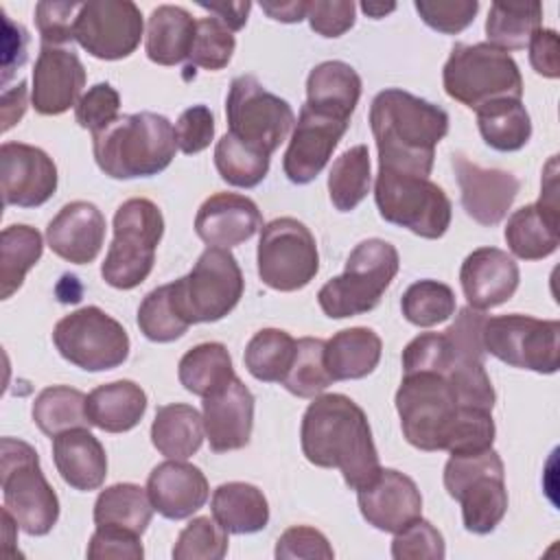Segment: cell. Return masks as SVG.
Returning <instances> with one entry per match:
<instances>
[{
    "instance_id": "1",
    "label": "cell",
    "mask_w": 560,
    "mask_h": 560,
    "mask_svg": "<svg viewBox=\"0 0 560 560\" xmlns=\"http://www.w3.org/2000/svg\"><path fill=\"white\" fill-rule=\"evenodd\" d=\"M304 457L319 468H337L350 490H361L381 472L378 451L365 411L346 394H319L300 427Z\"/></svg>"
},
{
    "instance_id": "2",
    "label": "cell",
    "mask_w": 560,
    "mask_h": 560,
    "mask_svg": "<svg viewBox=\"0 0 560 560\" xmlns=\"http://www.w3.org/2000/svg\"><path fill=\"white\" fill-rule=\"evenodd\" d=\"M370 127L378 149V166L429 177L435 147L448 133V114L400 88L372 98Z\"/></svg>"
},
{
    "instance_id": "3",
    "label": "cell",
    "mask_w": 560,
    "mask_h": 560,
    "mask_svg": "<svg viewBox=\"0 0 560 560\" xmlns=\"http://www.w3.org/2000/svg\"><path fill=\"white\" fill-rule=\"evenodd\" d=\"M92 149L98 168L114 179L151 177L175 158V127L153 112L118 116L109 127L92 133Z\"/></svg>"
},
{
    "instance_id": "4",
    "label": "cell",
    "mask_w": 560,
    "mask_h": 560,
    "mask_svg": "<svg viewBox=\"0 0 560 560\" xmlns=\"http://www.w3.org/2000/svg\"><path fill=\"white\" fill-rule=\"evenodd\" d=\"M400 267L398 249L383 238L361 241L348 256L341 276L317 291L319 308L332 319L372 311Z\"/></svg>"
},
{
    "instance_id": "5",
    "label": "cell",
    "mask_w": 560,
    "mask_h": 560,
    "mask_svg": "<svg viewBox=\"0 0 560 560\" xmlns=\"http://www.w3.org/2000/svg\"><path fill=\"white\" fill-rule=\"evenodd\" d=\"M462 407L444 374L407 372L396 392L405 440L420 451H446Z\"/></svg>"
},
{
    "instance_id": "6",
    "label": "cell",
    "mask_w": 560,
    "mask_h": 560,
    "mask_svg": "<svg viewBox=\"0 0 560 560\" xmlns=\"http://www.w3.org/2000/svg\"><path fill=\"white\" fill-rule=\"evenodd\" d=\"M162 234L164 217L151 199L122 201L114 214V241L101 265L103 280L122 291L142 284L153 269Z\"/></svg>"
},
{
    "instance_id": "7",
    "label": "cell",
    "mask_w": 560,
    "mask_h": 560,
    "mask_svg": "<svg viewBox=\"0 0 560 560\" xmlns=\"http://www.w3.org/2000/svg\"><path fill=\"white\" fill-rule=\"evenodd\" d=\"M442 83L451 98L475 112L490 101L523 96L516 61L488 42L455 44L444 63Z\"/></svg>"
},
{
    "instance_id": "8",
    "label": "cell",
    "mask_w": 560,
    "mask_h": 560,
    "mask_svg": "<svg viewBox=\"0 0 560 560\" xmlns=\"http://www.w3.org/2000/svg\"><path fill=\"white\" fill-rule=\"evenodd\" d=\"M0 486L4 510L28 536L48 534L59 518V499L46 481L37 451L22 440H0Z\"/></svg>"
},
{
    "instance_id": "9",
    "label": "cell",
    "mask_w": 560,
    "mask_h": 560,
    "mask_svg": "<svg viewBox=\"0 0 560 560\" xmlns=\"http://www.w3.org/2000/svg\"><path fill=\"white\" fill-rule=\"evenodd\" d=\"M444 488L462 505L464 527L472 534L494 532L508 512L505 470L494 448L451 455Z\"/></svg>"
},
{
    "instance_id": "10",
    "label": "cell",
    "mask_w": 560,
    "mask_h": 560,
    "mask_svg": "<svg viewBox=\"0 0 560 560\" xmlns=\"http://www.w3.org/2000/svg\"><path fill=\"white\" fill-rule=\"evenodd\" d=\"M245 280L230 249L206 247L195 267L171 282V300L186 324L223 319L241 300Z\"/></svg>"
},
{
    "instance_id": "11",
    "label": "cell",
    "mask_w": 560,
    "mask_h": 560,
    "mask_svg": "<svg viewBox=\"0 0 560 560\" xmlns=\"http://www.w3.org/2000/svg\"><path fill=\"white\" fill-rule=\"evenodd\" d=\"M378 214L422 238H440L451 225V199L429 177L381 168L374 179Z\"/></svg>"
},
{
    "instance_id": "12",
    "label": "cell",
    "mask_w": 560,
    "mask_h": 560,
    "mask_svg": "<svg viewBox=\"0 0 560 560\" xmlns=\"http://www.w3.org/2000/svg\"><path fill=\"white\" fill-rule=\"evenodd\" d=\"M225 116L230 127L228 133L269 158L295 125L291 105L265 90V85L252 74H241L230 83Z\"/></svg>"
},
{
    "instance_id": "13",
    "label": "cell",
    "mask_w": 560,
    "mask_h": 560,
    "mask_svg": "<svg viewBox=\"0 0 560 560\" xmlns=\"http://www.w3.org/2000/svg\"><path fill=\"white\" fill-rule=\"evenodd\" d=\"M59 354L85 372H105L129 357V335L120 322L98 306H83L52 328Z\"/></svg>"
},
{
    "instance_id": "14",
    "label": "cell",
    "mask_w": 560,
    "mask_h": 560,
    "mask_svg": "<svg viewBox=\"0 0 560 560\" xmlns=\"http://www.w3.org/2000/svg\"><path fill=\"white\" fill-rule=\"evenodd\" d=\"M258 278L276 291L304 289L319 271V254L313 232L293 217H280L262 225L258 238Z\"/></svg>"
},
{
    "instance_id": "15",
    "label": "cell",
    "mask_w": 560,
    "mask_h": 560,
    "mask_svg": "<svg viewBox=\"0 0 560 560\" xmlns=\"http://www.w3.org/2000/svg\"><path fill=\"white\" fill-rule=\"evenodd\" d=\"M481 337L483 350L512 368L538 374H553L560 368L558 319H536L521 313L488 317Z\"/></svg>"
},
{
    "instance_id": "16",
    "label": "cell",
    "mask_w": 560,
    "mask_h": 560,
    "mask_svg": "<svg viewBox=\"0 0 560 560\" xmlns=\"http://www.w3.org/2000/svg\"><path fill=\"white\" fill-rule=\"evenodd\" d=\"M142 31V13L131 0L83 2L74 22V39L79 46L105 61L129 57L138 48Z\"/></svg>"
},
{
    "instance_id": "17",
    "label": "cell",
    "mask_w": 560,
    "mask_h": 560,
    "mask_svg": "<svg viewBox=\"0 0 560 560\" xmlns=\"http://www.w3.org/2000/svg\"><path fill=\"white\" fill-rule=\"evenodd\" d=\"M558 177L556 155L545 171L542 192L536 203L514 210L505 225V243L510 252L521 260H540L551 256L560 245L558 234Z\"/></svg>"
},
{
    "instance_id": "18",
    "label": "cell",
    "mask_w": 560,
    "mask_h": 560,
    "mask_svg": "<svg viewBox=\"0 0 560 560\" xmlns=\"http://www.w3.org/2000/svg\"><path fill=\"white\" fill-rule=\"evenodd\" d=\"M348 125L350 120L313 109L304 103L300 109L295 129L291 133L289 147L284 151V160H282L284 175L293 184L313 182L328 164Z\"/></svg>"
},
{
    "instance_id": "19",
    "label": "cell",
    "mask_w": 560,
    "mask_h": 560,
    "mask_svg": "<svg viewBox=\"0 0 560 560\" xmlns=\"http://www.w3.org/2000/svg\"><path fill=\"white\" fill-rule=\"evenodd\" d=\"M0 182L7 206L37 208L57 190V166L39 147L4 142L0 147Z\"/></svg>"
},
{
    "instance_id": "20",
    "label": "cell",
    "mask_w": 560,
    "mask_h": 560,
    "mask_svg": "<svg viewBox=\"0 0 560 560\" xmlns=\"http://www.w3.org/2000/svg\"><path fill=\"white\" fill-rule=\"evenodd\" d=\"M451 162L466 214L486 228L501 223L521 188L518 177L501 168H483L464 153H453Z\"/></svg>"
},
{
    "instance_id": "21",
    "label": "cell",
    "mask_w": 560,
    "mask_h": 560,
    "mask_svg": "<svg viewBox=\"0 0 560 560\" xmlns=\"http://www.w3.org/2000/svg\"><path fill=\"white\" fill-rule=\"evenodd\" d=\"M85 85V68L79 55L63 46L39 48L33 68L31 103L42 116H59L77 107Z\"/></svg>"
},
{
    "instance_id": "22",
    "label": "cell",
    "mask_w": 560,
    "mask_h": 560,
    "mask_svg": "<svg viewBox=\"0 0 560 560\" xmlns=\"http://www.w3.org/2000/svg\"><path fill=\"white\" fill-rule=\"evenodd\" d=\"M361 516L368 525L396 534L422 514V494L411 477L394 468H381L376 479L357 490Z\"/></svg>"
},
{
    "instance_id": "23",
    "label": "cell",
    "mask_w": 560,
    "mask_h": 560,
    "mask_svg": "<svg viewBox=\"0 0 560 560\" xmlns=\"http://www.w3.org/2000/svg\"><path fill=\"white\" fill-rule=\"evenodd\" d=\"M254 394L238 376H234L223 389L203 398V431L214 453L238 451L249 444L254 429Z\"/></svg>"
},
{
    "instance_id": "24",
    "label": "cell",
    "mask_w": 560,
    "mask_h": 560,
    "mask_svg": "<svg viewBox=\"0 0 560 560\" xmlns=\"http://www.w3.org/2000/svg\"><path fill=\"white\" fill-rule=\"evenodd\" d=\"M518 265L499 247L472 249L459 269V284L468 306L488 311L508 302L518 289Z\"/></svg>"
},
{
    "instance_id": "25",
    "label": "cell",
    "mask_w": 560,
    "mask_h": 560,
    "mask_svg": "<svg viewBox=\"0 0 560 560\" xmlns=\"http://www.w3.org/2000/svg\"><path fill=\"white\" fill-rule=\"evenodd\" d=\"M262 230L258 206L238 192L208 197L195 217V232L208 247H236Z\"/></svg>"
},
{
    "instance_id": "26",
    "label": "cell",
    "mask_w": 560,
    "mask_h": 560,
    "mask_svg": "<svg viewBox=\"0 0 560 560\" xmlns=\"http://www.w3.org/2000/svg\"><path fill=\"white\" fill-rule=\"evenodd\" d=\"M147 494L158 514L171 521H182L203 508L210 488L206 475L197 466L184 459H166L149 472Z\"/></svg>"
},
{
    "instance_id": "27",
    "label": "cell",
    "mask_w": 560,
    "mask_h": 560,
    "mask_svg": "<svg viewBox=\"0 0 560 560\" xmlns=\"http://www.w3.org/2000/svg\"><path fill=\"white\" fill-rule=\"evenodd\" d=\"M105 217L90 201L66 203L46 228L48 247L74 265L92 262L105 241Z\"/></svg>"
},
{
    "instance_id": "28",
    "label": "cell",
    "mask_w": 560,
    "mask_h": 560,
    "mask_svg": "<svg viewBox=\"0 0 560 560\" xmlns=\"http://www.w3.org/2000/svg\"><path fill=\"white\" fill-rule=\"evenodd\" d=\"M52 459L61 479L81 492L101 488L107 477L105 448L85 427L68 429L55 435Z\"/></svg>"
},
{
    "instance_id": "29",
    "label": "cell",
    "mask_w": 560,
    "mask_h": 560,
    "mask_svg": "<svg viewBox=\"0 0 560 560\" xmlns=\"http://www.w3.org/2000/svg\"><path fill=\"white\" fill-rule=\"evenodd\" d=\"M85 411L92 427L107 433H125L142 420L147 394L133 381L105 383L88 394Z\"/></svg>"
},
{
    "instance_id": "30",
    "label": "cell",
    "mask_w": 560,
    "mask_h": 560,
    "mask_svg": "<svg viewBox=\"0 0 560 560\" xmlns=\"http://www.w3.org/2000/svg\"><path fill=\"white\" fill-rule=\"evenodd\" d=\"M361 96V77L346 61H322L306 77V105L350 120Z\"/></svg>"
},
{
    "instance_id": "31",
    "label": "cell",
    "mask_w": 560,
    "mask_h": 560,
    "mask_svg": "<svg viewBox=\"0 0 560 560\" xmlns=\"http://www.w3.org/2000/svg\"><path fill=\"white\" fill-rule=\"evenodd\" d=\"M197 22L184 7L160 4L147 20L144 50L158 66H175L188 59Z\"/></svg>"
},
{
    "instance_id": "32",
    "label": "cell",
    "mask_w": 560,
    "mask_h": 560,
    "mask_svg": "<svg viewBox=\"0 0 560 560\" xmlns=\"http://www.w3.org/2000/svg\"><path fill=\"white\" fill-rule=\"evenodd\" d=\"M383 341L365 326L335 332L324 348V361L332 381H357L374 372L381 361Z\"/></svg>"
},
{
    "instance_id": "33",
    "label": "cell",
    "mask_w": 560,
    "mask_h": 560,
    "mask_svg": "<svg viewBox=\"0 0 560 560\" xmlns=\"http://www.w3.org/2000/svg\"><path fill=\"white\" fill-rule=\"evenodd\" d=\"M212 518L228 534H256L269 523V503L252 483L228 481L212 492Z\"/></svg>"
},
{
    "instance_id": "34",
    "label": "cell",
    "mask_w": 560,
    "mask_h": 560,
    "mask_svg": "<svg viewBox=\"0 0 560 560\" xmlns=\"http://www.w3.org/2000/svg\"><path fill=\"white\" fill-rule=\"evenodd\" d=\"M203 418L186 402L162 405L151 424V442L168 459H188L201 448Z\"/></svg>"
},
{
    "instance_id": "35",
    "label": "cell",
    "mask_w": 560,
    "mask_h": 560,
    "mask_svg": "<svg viewBox=\"0 0 560 560\" xmlns=\"http://www.w3.org/2000/svg\"><path fill=\"white\" fill-rule=\"evenodd\" d=\"M177 376L186 392L206 398L230 385L236 374L228 348L219 341H206L179 359Z\"/></svg>"
},
{
    "instance_id": "36",
    "label": "cell",
    "mask_w": 560,
    "mask_h": 560,
    "mask_svg": "<svg viewBox=\"0 0 560 560\" xmlns=\"http://www.w3.org/2000/svg\"><path fill=\"white\" fill-rule=\"evenodd\" d=\"M477 127L483 142L503 153L523 149L532 138V118L521 98H499L481 105Z\"/></svg>"
},
{
    "instance_id": "37",
    "label": "cell",
    "mask_w": 560,
    "mask_h": 560,
    "mask_svg": "<svg viewBox=\"0 0 560 560\" xmlns=\"http://www.w3.org/2000/svg\"><path fill=\"white\" fill-rule=\"evenodd\" d=\"M153 505L147 488L136 483H114L96 497L94 523L127 529L142 536L151 523Z\"/></svg>"
},
{
    "instance_id": "38",
    "label": "cell",
    "mask_w": 560,
    "mask_h": 560,
    "mask_svg": "<svg viewBox=\"0 0 560 560\" xmlns=\"http://www.w3.org/2000/svg\"><path fill=\"white\" fill-rule=\"evenodd\" d=\"M44 252L42 234L31 225H9L0 234V298L9 300L37 265Z\"/></svg>"
},
{
    "instance_id": "39",
    "label": "cell",
    "mask_w": 560,
    "mask_h": 560,
    "mask_svg": "<svg viewBox=\"0 0 560 560\" xmlns=\"http://www.w3.org/2000/svg\"><path fill=\"white\" fill-rule=\"evenodd\" d=\"M540 2H494L486 18L488 44L505 52L521 50L540 28Z\"/></svg>"
},
{
    "instance_id": "40",
    "label": "cell",
    "mask_w": 560,
    "mask_h": 560,
    "mask_svg": "<svg viewBox=\"0 0 560 560\" xmlns=\"http://www.w3.org/2000/svg\"><path fill=\"white\" fill-rule=\"evenodd\" d=\"M370 151L365 144L350 147L330 166L328 195L339 212L354 210L370 192Z\"/></svg>"
},
{
    "instance_id": "41",
    "label": "cell",
    "mask_w": 560,
    "mask_h": 560,
    "mask_svg": "<svg viewBox=\"0 0 560 560\" xmlns=\"http://www.w3.org/2000/svg\"><path fill=\"white\" fill-rule=\"evenodd\" d=\"M88 396L68 385H52L37 394L31 416L42 433L55 438L68 429L90 424L85 411Z\"/></svg>"
},
{
    "instance_id": "42",
    "label": "cell",
    "mask_w": 560,
    "mask_h": 560,
    "mask_svg": "<svg viewBox=\"0 0 560 560\" xmlns=\"http://www.w3.org/2000/svg\"><path fill=\"white\" fill-rule=\"evenodd\" d=\"M295 343L298 341L287 330H258L245 346L243 361L247 372L262 383H282L293 363Z\"/></svg>"
},
{
    "instance_id": "43",
    "label": "cell",
    "mask_w": 560,
    "mask_h": 560,
    "mask_svg": "<svg viewBox=\"0 0 560 560\" xmlns=\"http://www.w3.org/2000/svg\"><path fill=\"white\" fill-rule=\"evenodd\" d=\"M269 155L225 133L214 147V166L223 182L238 188L258 186L269 173Z\"/></svg>"
},
{
    "instance_id": "44",
    "label": "cell",
    "mask_w": 560,
    "mask_h": 560,
    "mask_svg": "<svg viewBox=\"0 0 560 560\" xmlns=\"http://www.w3.org/2000/svg\"><path fill=\"white\" fill-rule=\"evenodd\" d=\"M324 348H326L324 339H317V337L298 339L293 363L287 376L282 378V385L287 392L300 398H315L328 385L335 383L324 361Z\"/></svg>"
},
{
    "instance_id": "45",
    "label": "cell",
    "mask_w": 560,
    "mask_h": 560,
    "mask_svg": "<svg viewBox=\"0 0 560 560\" xmlns=\"http://www.w3.org/2000/svg\"><path fill=\"white\" fill-rule=\"evenodd\" d=\"M400 311L413 326L429 328L446 322L455 313V293L438 280H418L402 293Z\"/></svg>"
},
{
    "instance_id": "46",
    "label": "cell",
    "mask_w": 560,
    "mask_h": 560,
    "mask_svg": "<svg viewBox=\"0 0 560 560\" xmlns=\"http://www.w3.org/2000/svg\"><path fill=\"white\" fill-rule=\"evenodd\" d=\"M190 324H186L173 306L171 284L155 287L144 295L138 306V328L140 332L155 343H168L179 339Z\"/></svg>"
},
{
    "instance_id": "47",
    "label": "cell",
    "mask_w": 560,
    "mask_h": 560,
    "mask_svg": "<svg viewBox=\"0 0 560 560\" xmlns=\"http://www.w3.org/2000/svg\"><path fill=\"white\" fill-rule=\"evenodd\" d=\"M236 48L234 33L214 15L197 20L192 48L188 55L190 66L206 70H221L230 63ZM188 66V68H190Z\"/></svg>"
},
{
    "instance_id": "48",
    "label": "cell",
    "mask_w": 560,
    "mask_h": 560,
    "mask_svg": "<svg viewBox=\"0 0 560 560\" xmlns=\"http://www.w3.org/2000/svg\"><path fill=\"white\" fill-rule=\"evenodd\" d=\"M228 553V532L210 516L192 518L177 536L175 560H221Z\"/></svg>"
},
{
    "instance_id": "49",
    "label": "cell",
    "mask_w": 560,
    "mask_h": 560,
    "mask_svg": "<svg viewBox=\"0 0 560 560\" xmlns=\"http://www.w3.org/2000/svg\"><path fill=\"white\" fill-rule=\"evenodd\" d=\"M446 556L442 534L422 516L396 532L392 558L396 560H442Z\"/></svg>"
},
{
    "instance_id": "50",
    "label": "cell",
    "mask_w": 560,
    "mask_h": 560,
    "mask_svg": "<svg viewBox=\"0 0 560 560\" xmlns=\"http://www.w3.org/2000/svg\"><path fill=\"white\" fill-rule=\"evenodd\" d=\"M413 7L427 26L444 35L468 28L479 11L477 0H416Z\"/></svg>"
},
{
    "instance_id": "51",
    "label": "cell",
    "mask_w": 560,
    "mask_h": 560,
    "mask_svg": "<svg viewBox=\"0 0 560 560\" xmlns=\"http://www.w3.org/2000/svg\"><path fill=\"white\" fill-rule=\"evenodd\" d=\"M453 361L451 343L444 332H422L413 337L402 350V370L407 372H438L444 374Z\"/></svg>"
},
{
    "instance_id": "52",
    "label": "cell",
    "mask_w": 560,
    "mask_h": 560,
    "mask_svg": "<svg viewBox=\"0 0 560 560\" xmlns=\"http://www.w3.org/2000/svg\"><path fill=\"white\" fill-rule=\"evenodd\" d=\"M120 112V94L116 88L109 83H96L92 85L77 103L74 107V118L77 122L96 133L105 127H109Z\"/></svg>"
},
{
    "instance_id": "53",
    "label": "cell",
    "mask_w": 560,
    "mask_h": 560,
    "mask_svg": "<svg viewBox=\"0 0 560 560\" xmlns=\"http://www.w3.org/2000/svg\"><path fill=\"white\" fill-rule=\"evenodd\" d=\"M83 2H48L35 4V24L44 46H63L74 39V22Z\"/></svg>"
},
{
    "instance_id": "54",
    "label": "cell",
    "mask_w": 560,
    "mask_h": 560,
    "mask_svg": "<svg viewBox=\"0 0 560 560\" xmlns=\"http://www.w3.org/2000/svg\"><path fill=\"white\" fill-rule=\"evenodd\" d=\"M276 558L278 560H295V558H322L330 560L335 558V551L328 542V538L308 525H293L282 532V536L276 542Z\"/></svg>"
},
{
    "instance_id": "55",
    "label": "cell",
    "mask_w": 560,
    "mask_h": 560,
    "mask_svg": "<svg viewBox=\"0 0 560 560\" xmlns=\"http://www.w3.org/2000/svg\"><path fill=\"white\" fill-rule=\"evenodd\" d=\"M214 138V116L206 105H192L184 109L175 122L177 149L186 155L201 153Z\"/></svg>"
},
{
    "instance_id": "56",
    "label": "cell",
    "mask_w": 560,
    "mask_h": 560,
    "mask_svg": "<svg viewBox=\"0 0 560 560\" xmlns=\"http://www.w3.org/2000/svg\"><path fill=\"white\" fill-rule=\"evenodd\" d=\"M144 556L142 542L138 534L127 529L96 525V532L88 545V558L103 560V558H125V560H140Z\"/></svg>"
},
{
    "instance_id": "57",
    "label": "cell",
    "mask_w": 560,
    "mask_h": 560,
    "mask_svg": "<svg viewBox=\"0 0 560 560\" xmlns=\"http://www.w3.org/2000/svg\"><path fill=\"white\" fill-rule=\"evenodd\" d=\"M352 0H313L308 2V24L322 37H339L354 26Z\"/></svg>"
},
{
    "instance_id": "58",
    "label": "cell",
    "mask_w": 560,
    "mask_h": 560,
    "mask_svg": "<svg viewBox=\"0 0 560 560\" xmlns=\"http://www.w3.org/2000/svg\"><path fill=\"white\" fill-rule=\"evenodd\" d=\"M529 63L532 68L545 77V79H558L560 77V42L558 33L553 28H538L529 42Z\"/></svg>"
},
{
    "instance_id": "59",
    "label": "cell",
    "mask_w": 560,
    "mask_h": 560,
    "mask_svg": "<svg viewBox=\"0 0 560 560\" xmlns=\"http://www.w3.org/2000/svg\"><path fill=\"white\" fill-rule=\"evenodd\" d=\"M26 31L24 26L11 22L2 11V83L9 81L11 72L26 61Z\"/></svg>"
},
{
    "instance_id": "60",
    "label": "cell",
    "mask_w": 560,
    "mask_h": 560,
    "mask_svg": "<svg viewBox=\"0 0 560 560\" xmlns=\"http://www.w3.org/2000/svg\"><path fill=\"white\" fill-rule=\"evenodd\" d=\"M201 9L210 11L217 20H221L232 33L241 31L247 22L252 2H199Z\"/></svg>"
},
{
    "instance_id": "61",
    "label": "cell",
    "mask_w": 560,
    "mask_h": 560,
    "mask_svg": "<svg viewBox=\"0 0 560 560\" xmlns=\"http://www.w3.org/2000/svg\"><path fill=\"white\" fill-rule=\"evenodd\" d=\"M26 112V81L2 92V131H9Z\"/></svg>"
},
{
    "instance_id": "62",
    "label": "cell",
    "mask_w": 560,
    "mask_h": 560,
    "mask_svg": "<svg viewBox=\"0 0 560 560\" xmlns=\"http://www.w3.org/2000/svg\"><path fill=\"white\" fill-rule=\"evenodd\" d=\"M260 9H262L271 20L293 24V22H302V20L306 18L308 2H306V0H284V2L262 0V2H260Z\"/></svg>"
},
{
    "instance_id": "63",
    "label": "cell",
    "mask_w": 560,
    "mask_h": 560,
    "mask_svg": "<svg viewBox=\"0 0 560 560\" xmlns=\"http://www.w3.org/2000/svg\"><path fill=\"white\" fill-rule=\"evenodd\" d=\"M396 9V4L394 2H361V11L368 15V18H374V20H378V18H385L387 13H392Z\"/></svg>"
}]
</instances>
